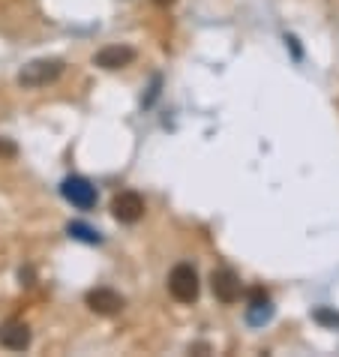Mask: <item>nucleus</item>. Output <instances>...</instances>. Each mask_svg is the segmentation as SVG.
I'll use <instances>...</instances> for the list:
<instances>
[{
    "mask_svg": "<svg viewBox=\"0 0 339 357\" xmlns=\"http://www.w3.org/2000/svg\"><path fill=\"white\" fill-rule=\"evenodd\" d=\"M63 73V61H57V57H39V61H31L24 63V69L18 73V84L22 87H45L57 82Z\"/></svg>",
    "mask_w": 339,
    "mask_h": 357,
    "instance_id": "nucleus-1",
    "label": "nucleus"
},
{
    "mask_svg": "<svg viewBox=\"0 0 339 357\" xmlns=\"http://www.w3.org/2000/svg\"><path fill=\"white\" fill-rule=\"evenodd\" d=\"M198 273L193 264H177L172 273H168V291L177 303H195L198 301Z\"/></svg>",
    "mask_w": 339,
    "mask_h": 357,
    "instance_id": "nucleus-2",
    "label": "nucleus"
},
{
    "mask_svg": "<svg viewBox=\"0 0 339 357\" xmlns=\"http://www.w3.org/2000/svg\"><path fill=\"white\" fill-rule=\"evenodd\" d=\"M61 195L66 198L73 207H78V211H91V207L96 204V186L87 181V177H66V181L61 183Z\"/></svg>",
    "mask_w": 339,
    "mask_h": 357,
    "instance_id": "nucleus-3",
    "label": "nucleus"
},
{
    "mask_svg": "<svg viewBox=\"0 0 339 357\" xmlns=\"http://www.w3.org/2000/svg\"><path fill=\"white\" fill-rule=\"evenodd\" d=\"M211 285H213V294H216L223 303H234V301H241L243 282H241V276H237V273L232 271V267H219V271H213Z\"/></svg>",
    "mask_w": 339,
    "mask_h": 357,
    "instance_id": "nucleus-4",
    "label": "nucleus"
},
{
    "mask_svg": "<svg viewBox=\"0 0 339 357\" xmlns=\"http://www.w3.org/2000/svg\"><path fill=\"white\" fill-rule=\"evenodd\" d=\"M33 340V333H31V327H27L24 321H18V319H9L0 324V349H6V351H24L27 345H31Z\"/></svg>",
    "mask_w": 339,
    "mask_h": 357,
    "instance_id": "nucleus-5",
    "label": "nucleus"
},
{
    "mask_svg": "<svg viewBox=\"0 0 339 357\" xmlns=\"http://www.w3.org/2000/svg\"><path fill=\"white\" fill-rule=\"evenodd\" d=\"M112 213H114L117 222L133 225V222H138L144 216V198L138 192H121L112 202Z\"/></svg>",
    "mask_w": 339,
    "mask_h": 357,
    "instance_id": "nucleus-6",
    "label": "nucleus"
},
{
    "mask_svg": "<svg viewBox=\"0 0 339 357\" xmlns=\"http://www.w3.org/2000/svg\"><path fill=\"white\" fill-rule=\"evenodd\" d=\"M87 306L99 315H117L123 310V297L112 289H93L87 291Z\"/></svg>",
    "mask_w": 339,
    "mask_h": 357,
    "instance_id": "nucleus-7",
    "label": "nucleus"
},
{
    "mask_svg": "<svg viewBox=\"0 0 339 357\" xmlns=\"http://www.w3.org/2000/svg\"><path fill=\"white\" fill-rule=\"evenodd\" d=\"M135 61V52L129 45H105L103 52H96L93 63L103 66V69H123Z\"/></svg>",
    "mask_w": 339,
    "mask_h": 357,
    "instance_id": "nucleus-8",
    "label": "nucleus"
},
{
    "mask_svg": "<svg viewBox=\"0 0 339 357\" xmlns=\"http://www.w3.org/2000/svg\"><path fill=\"white\" fill-rule=\"evenodd\" d=\"M273 319V303L271 297H267L262 289H255L253 294H249V306H246V321L253 327H262Z\"/></svg>",
    "mask_w": 339,
    "mask_h": 357,
    "instance_id": "nucleus-9",
    "label": "nucleus"
},
{
    "mask_svg": "<svg viewBox=\"0 0 339 357\" xmlns=\"http://www.w3.org/2000/svg\"><path fill=\"white\" fill-rule=\"evenodd\" d=\"M69 237H78V241H84V243H99L103 237H99L93 228H87V225H82V222H69Z\"/></svg>",
    "mask_w": 339,
    "mask_h": 357,
    "instance_id": "nucleus-10",
    "label": "nucleus"
},
{
    "mask_svg": "<svg viewBox=\"0 0 339 357\" xmlns=\"http://www.w3.org/2000/svg\"><path fill=\"white\" fill-rule=\"evenodd\" d=\"M315 321H318V324L339 327V312H333V310H327V306H322V310H315Z\"/></svg>",
    "mask_w": 339,
    "mask_h": 357,
    "instance_id": "nucleus-11",
    "label": "nucleus"
},
{
    "mask_svg": "<svg viewBox=\"0 0 339 357\" xmlns=\"http://www.w3.org/2000/svg\"><path fill=\"white\" fill-rule=\"evenodd\" d=\"M0 156H15V144H9L0 138Z\"/></svg>",
    "mask_w": 339,
    "mask_h": 357,
    "instance_id": "nucleus-12",
    "label": "nucleus"
}]
</instances>
